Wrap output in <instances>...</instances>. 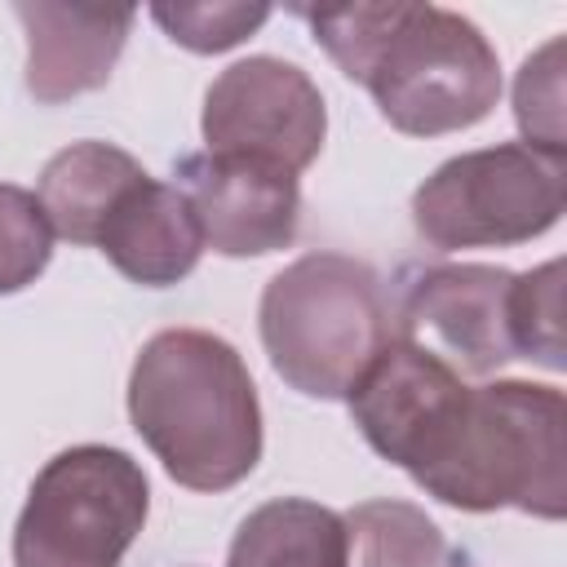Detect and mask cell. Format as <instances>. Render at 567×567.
Masks as SVG:
<instances>
[{"instance_id":"cell-5","label":"cell","mask_w":567,"mask_h":567,"mask_svg":"<svg viewBox=\"0 0 567 567\" xmlns=\"http://www.w3.org/2000/svg\"><path fill=\"white\" fill-rule=\"evenodd\" d=\"M151 483L106 443L58 452L31 483L13 527V567H120L146 527Z\"/></svg>"},{"instance_id":"cell-18","label":"cell","mask_w":567,"mask_h":567,"mask_svg":"<svg viewBox=\"0 0 567 567\" xmlns=\"http://www.w3.org/2000/svg\"><path fill=\"white\" fill-rule=\"evenodd\" d=\"M53 257V230L35 190L0 182V297L22 292L44 275Z\"/></svg>"},{"instance_id":"cell-17","label":"cell","mask_w":567,"mask_h":567,"mask_svg":"<svg viewBox=\"0 0 567 567\" xmlns=\"http://www.w3.org/2000/svg\"><path fill=\"white\" fill-rule=\"evenodd\" d=\"M514 120L523 133V146L567 159L563 142V35L545 40L532 58H523L514 80Z\"/></svg>"},{"instance_id":"cell-4","label":"cell","mask_w":567,"mask_h":567,"mask_svg":"<svg viewBox=\"0 0 567 567\" xmlns=\"http://www.w3.org/2000/svg\"><path fill=\"white\" fill-rule=\"evenodd\" d=\"M257 319L270 368L306 399H346L394 337L377 270L346 252H306L270 275Z\"/></svg>"},{"instance_id":"cell-3","label":"cell","mask_w":567,"mask_h":567,"mask_svg":"<svg viewBox=\"0 0 567 567\" xmlns=\"http://www.w3.org/2000/svg\"><path fill=\"white\" fill-rule=\"evenodd\" d=\"M567 399L558 385L483 381L470 385L443 447L412 483L465 514L523 509L558 523L567 509Z\"/></svg>"},{"instance_id":"cell-12","label":"cell","mask_w":567,"mask_h":567,"mask_svg":"<svg viewBox=\"0 0 567 567\" xmlns=\"http://www.w3.org/2000/svg\"><path fill=\"white\" fill-rule=\"evenodd\" d=\"M97 248L124 279L142 288H168L199 266L204 235L190 199L173 182L146 177L115 208V217L97 235Z\"/></svg>"},{"instance_id":"cell-8","label":"cell","mask_w":567,"mask_h":567,"mask_svg":"<svg viewBox=\"0 0 567 567\" xmlns=\"http://www.w3.org/2000/svg\"><path fill=\"white\" fill-rule=\"evenodd\" d=\"M514 270L501 266H425L408 279L394 319V337L421 346L456 377H492L514 354L509 332Z\"/></svg>"},{"instance_id":"cell-19","label":"cell","mask_w":567,"mask_h":567,"mask_svg":"<svg viewBox=\"0 0 567 567\" xmlns=\"http://www.w3.org/2000/svg\"><path fill=\"white\" fill-rule=\"evenodd\" d=\"M151 18L190 53H221L266 27L270 4H155Z\"/></svg>"},{"instance_id":"cell-1","label":"cell","mask_w":567,"mask_h":567,"mask_svg":"<svg viewBox=\"0 0 567 567\" xmlns=\"http://www.w3.org/2000/svg\"><path fill=\"white\" fill-rule=\"evenodd\" d=\"M315 44L363 84L381 120L408 137L474 128L501 97L492 40L443 4H297Z\"/></svg>"},{"instance_id":"cell-6","label":"cell","mask_w":567,"mask_h":567,"mask_svg":"<svg viewBox=\"0 0 567 567\" xmlns=\"http://www.w3.org/2000/svg\"><path fill=\"white\" fill-rule=\"evenodd\" d=\"M567 199V159L523 142L452 155L412 195V226L439 252L509 248L558 226Z\"/></svg>"},{"instance_id":"cell-15","label":"cell","mask_w":567,"mask_h":567,"mask_svg":"<svg viewBox=\"0 0 567 567\" xmlns=\"http://www.w3.org/2000/svg\"><path fill=\"white\" fill-rule=\"evenodd\" d=\"M346 567H447L452 545L443 527L412 501L377 496L341 514Z\"/></svg>"},{"instance_id":"cell-10","label":"cell","mask_w":567,"mask_h":567,"mask_svg":"<svg viewBox=\"0 0 567 567\" xmlns=\"http://www.w3.org/2000/svg\"><path fill=\"white\" fill-rule=\"evenodd\" d=\"M199 221L204 248L221 257H266L297 239L301 190L297 177L235 155H186L173 182Z\"/></svg>"},{"instance_id":"cell-9","label":"cell","mask_w":567,"mask_h":567,"mask_svg":"<svg viewBox=\"0 0 567 567\" xmlns=\"http://www.w3.org/2000/svg\"><path fill=\"white\" fill-rule=\"evenodd\" d=\"M470 381L412 341L390 337L350 385L346 403L377 456L416 474L447 439L465 408Z\"/></svg>"},{"instance_id":"cell-2","label":"cell","mask_w":567,"mask_h":567,"mask_svg":"<svg viewBox=\"0 0 567 567\" xmlns=\"http://www.w3.org/2000/svg\"><path fill=\"white\" fill-rule=\"evenodd\" d=\"M128 421L164 474L190 492H226L261 461V403L248 363L204 328H164L137 350Z\"/></svg>"},{"instance_id":"cell-16","label":"cell","mask_w":567,"mask_h":567,"mask_svg":"<svg viewBox=\"0 0 567 567\" xmlns=\"http://www.w3.org/2000/svg\"><path fill=\"white\" fill-rule=\"evenodd\" d=\"M509 332L514 354L532 359L549 372L563 368V261H545L536 270L514 275L509 292Z\"/></svg>"},{"instance_id":"cell-14","label":"cell","mask_w":567,"mask_h":567,"mask_svg":"<svg viewBox=\"0 0 567 567\" xmlns=\"http://www.w3.org/2000/svg\"><path fill=\"white\" fill-rule=\"evenodd\" d=\"M226 567H346V523L306 496L266 501L239 523Z\"/></svg>"},{"instance_id":"cell-13","label":"cell","mask_w":567,"mask_h":567,"mask_svg":"<svg viewBox=\"0 0 567 567\" xmlns=\"http://www.w3.org/2000/svg\"><path fill=\"white\" fill-rule=\"evenodd\" d=\"M151 173L111 142H71L62 146L35 182V199L44 221L66 244H93L115 217V208L146 182Z\"/></svg>"},{"instance_id":"cell-11","label":"cell","mask_w":567,"mask_h":567,"mask_svg":"<svg viewBox=\"0 0 567 567\" xmlns=\"http://www.w3.org/2000/svg\"><path fill=\"white\" fill-rule=\"evenodd\" d=\"M13 18L27 31V93L44 106H58L111 80L137 9L22 0L13 4Z\"/></svg>"},{"instance_id":"cell-7","label":"cell","mask_w":567,"mask_h":567,"mask_svg":"<svg viewBox=\"0 0 567 567\" xmlns=\"http://www.w3.org/2000/svg\"><path fill=\"white\" fill-rule=\"evenodd\" d=\"M199 133L213 155L257 159L297 177L323 151L328 106L319 84L297 62L257 53L230 62L208 84Z\"/></svg>"}]
</instances>
